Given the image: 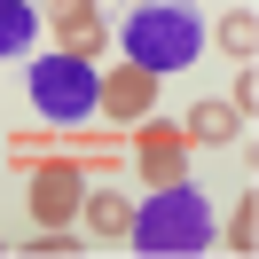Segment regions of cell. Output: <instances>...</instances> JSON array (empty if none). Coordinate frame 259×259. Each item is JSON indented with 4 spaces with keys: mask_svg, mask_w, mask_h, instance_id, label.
<instances>
[{
    "mask_svg": "<svg viewBox=\"0 0 259 259\" xmlns=\"http://www.w3.org/2000/svg\"><path fill=\"white\" fill-rule=\"evenodd\" d=\"M79 196H87L79 165H39V173H32V220H39V236L63 228L71 212H79Z\"/></svg>",
    "mask_w": 259,
    "mask_h": 259,
    "instance_id": "obj_5",
    "label": "cell"
},
{
    "mask_svg": "<svg viewBox=\"0 0 259 259\" xmlns=\"http://www.w3.org/2000/svg\"><path fill=\"white\" fill-rule=\"evenodd\" d=\"M39 39V8L32 0H0V55H24Z\"/></svg>",
    "mask_w": 259,
    "mask_h": 259,
    "instance_id": "obj_8",
    "label": "cell"
},
{
    "mask_svg": "<svg viewBox=\"0 0 259 259\" xmlns=\"http://www.w3.org/2000/svg\"><path fill=\"white\" fill-rule=\"evenodd\" d=\"M95 63H79V55H48V63H32V110L55 118V126H87L95 118Z\"/></svg>",
    "mask_w": 259,
    "mask_h": 259,
    "instance_id": "obj_3",
    "label": "cell"
},
{
    "mask_svg": "<svg viewBox=\"0 0 259 259\" xmlns=\"http://www.w3.org/2000/svg\"><path fill=\"white\" fill-rule=\"evenodd\" d=\"M142 181H149V189L189 181V134H181V126H149L142 134Z\"/></svg>",
    "mask_w": 259,
    "mask_h": 259,
    "instance_id": "obj_6",
    "label": "cell"
},
{
    "mask_svg": "<svg viewBox=\"0 0 259 259\" xmlns=\"http://www.w3.org/2000/svg\"><path fill=\"white\" fill-rule=\"evenodd\" d=\"M95 110H102V118H118V126H142V118L157 110V71H142V63H118L110 79H102Z\"/></svg>",
    "mask_w": 259,
    "mask_h": 259,
    "instance_id": "obj_4",
    "label": "cell"
},
{
    "mask_svg": "<svg viewBox=\"0 0 259 259\" xmlns=\"http://www.w3.org/2000/svg\"><path fill=\"white\" fill-rule=\"evenodd\" d=\"M228 243H236V251H251V243H259V212H251V196L236 204V228H228Z\"/></svg>",
    "mask_w": 259,
    "mask_h": 259,
    "instance_id": "obj_12",
    "label": "cell"
},
{
    "mask_svg": "<svg viewBox=\"0 0 259 259\" xmlns=\"http://www.w3.org/2000/svg\"><path fill=\"white\" fill-rule=\"evenodd\" d=\"M236 126H243V118H236V102H196L181 134H189V142H236Z\"/></svg>",
    "mask_w": 259,
    "mask_h": 259,
    "instance_id": "obj_9",
    "label": "cell"
},
{
    "mask_svg": "<svg viewBox=\"0 0 259 259\" xmlns=\"http://www.w3.org/2000/svg\"><path fill=\"white\" fill-rule=\"evenodd\" d=\"M142 251H204L212 243V212H204V196L189 189V181H173V189H157L142 212H134V228H126Z\"/></svg>",
    "mask_w": 259,
    "mask_h": 259,
    "instance_id": "obj_2",
    "label": "cell"
},
{
    "mask_svg": "<svg viewBox=\"0 0 259 259\" xmlns=\"http://www.w3.org/2000/svg\"><path fill=\"white\" fill-rule=\"evenodd\" d=\"M118 39H126V63H142V71H157V79H165V71H189V63H196L204 24H196L181 0H142Z\"/></svg>",
    "mask_w": 259,
    "mask_h": 259,
    "instance_id": "obj_1",
    "label": "cell"
},
{
    "mask_svg": "<svg viewBox=\"0 0 259 259\" xmlns=\"http://www.w3.org/2000/svg\"><path fill=\"white\" fill-rule=\"evenodd\" d=\"M48 24H55V39H71L79 24H102V16H95V0H48Z\"/></svg>",
    "mask_w": 259,
    "mask_h": 259,
    "instance_id": "obj_11",
    "label": "cell"
},
{
    "mask_svg": "<svg viewBox=\"0 0 259 259\" xmlns=\"http://www.w3.org/2000/svg\"><path fill=\"white\" fill-rule=\"evenodd\" d=\"M220 48L236 55V63H251V48H259V16H251V8H236V16H220Z\"/></svg>",
    "mask_w": 259,
    "mask_h": 259,
    "instance_id": "obj_10",
    "label": "cell"
},
{
    "mask_svg": "<svg viewBox=\"0 0 259 259\" xmlns=\"http://www.w3.org/2000/svg\"><path fill=\"white\" fill-rule=\"evenodd\" d=\"M79 212H87V228H95L102 243H118V236L134 228V204H126L118 189H87V196H79Z\"/></svg>",
    "mask_w": 259,
    "mask_h": 259,
    "instance_id": "obj_7",
    "label": "cell"
}]
</instances>
